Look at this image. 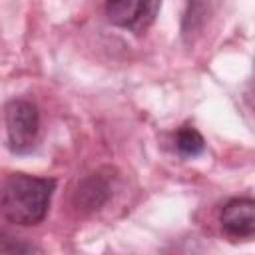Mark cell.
Returning a JSON list of instances; mask_svg holds the SVG:
<instances>
[{
    "label": "cell",
    "instance_id": "1",
    "mask_svg": "<svg viewBox=\"0 0 255 255\" xmlns=\"http://www.w3.org/2000/svg\"><path fill=\"white\" fill-rule=\"evenodd\" d=\"M54 189V179L12 173L0 185V213L16 225H38L48 213Z\"/></svg>",
    "mask_w": 255,
    "mask_h": 255
},
{
    "label": "cell",
    "instance_id": "2",
    "mask_svg": "<svg viewBox=\"0 0 255 255\" xmlns=\"http://www.w3.org/2000/svg\"><path fill=\"white\" fill-rule=\"evenodd\" d=\"M4 122L12 151L26 153L36 145L40 131V114L32 102L12 100L4 110Z\"/></svg>",
    "mask_w": 255,
    "mask_h": 255
},
{
    "label": "cell",
    "instance_id": "3",
    "mask_svg": "<svg viewBox=\"0 0 255 255\" xmlns=\"http://www.w3.org/2000/svg\"><path fill=\"white\" fill-rule=\"evenodd\" d=\"M159 2H129V0H114L106 4V16L112 24L141 34L149 28L159 12Z\"/></svg>",
    "mask_w": 255,
    "mask_h": 255
},
{
    "label": "cell",
    "instance_id": "4",
    "mask_svg": "<svg viewBox=\"0 0 255 255\" xmlns=\"http://www.w3.org/2000/svg\"><path fill=\"white\" fill-rule=\"evenodd\" d=\"M221 229L229 237L249 239L255 233V201L251 197L229 199L219 213Z\"/></svg>",
    "mask_w": 255,
    "mask_h": 255
},
{
    "label": "cell",
    "instance_id": "5",
    "mask_svg": "<svg viewBox=\"0 0 255 255\" xmlns=\"http://www.w3.org/2000/svg\"><path fill=\"white\" fill-rule=\"evenodd\" d=\"M108 197H110V183L100 175L88 177L76 191L78 205H82L86 209H98L100 205L106 203Z\"/></svg>",
    "mask_w": 255,
    "mask_h": 255
},
{
    "label": "cell",
    "instance_id": "6",
    "mask_svg": "<svg viewBox=\"0 0 255 255\" xmlns=\"http://www.w3.org/2000/svg\"><path fill=\"white\" fill-rule=\"evenodd\" d=\"M175 149L181 155L193 157V155H199L205 149V139L193 126H183L175 133Z\"/></svg>",
    "mask_w": 255,
    "mask_h": 255
}]
</instances>
